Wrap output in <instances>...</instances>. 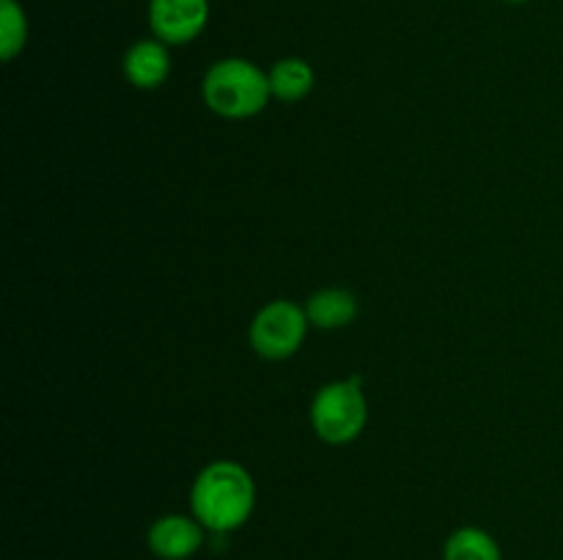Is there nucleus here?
Returning a JSON list of instances; mask_svg holds the SVG:
<instances>
[{
	"instance_id": "f8f14e48",
	"label": "nucleus",
	"mask_w": 563,
	"mask_h": 560,
	"mask_svg": "<svg viewBox=\"0 0 563 560\" xmlns=\"http://www.w3.org/2000/svg\"><path fill=\"white\" fill-rule=\"evenodd\" d=\"M506 3H528V0H506Z\"/></svg>"
},
{
	"instance_id": "39448f33",
	"label": "nucleus",
	"mask_w": 563,
	"mask_h": 560,
	"mask_svg": "<svg viewBox=\"0 0 563 560\" xmlns=\"http://www.w3.org/2000/svg\"><path fill=\"white\" fill-rule=\"evenodd\" d=\"M209 22V0H148V27L168 47L190 44Z\"/></svg>"
},
{
	"instance_id": "1a4fd4ad",
	"label": "nucleus",
	"mask_w": 563,
	"mask_h": 560,
	"mask_svg": "<svg viewBox=\"0 0 563 560\" xmlns=\"http://www.w3.org/2000/svg\"><path fill=\"white\" fill-rule=\"evenodd\" d=\"M269 75V91H273V99L278 102H300L308 93L313 91V82H317V75H313L311 64L302 58H280L275 60Z\"/></svg>"
},
{
	"instance_id": "f03ea898",
	"label": "nucleus",
	"mask_w": 563,
	"mask_h": 560,
	"mask_svg": "<svg viewBox=\"0 0 563 560\" xmlns=\"http://www.w3.org/2000/svg\"><path fill=\"white\" fill-rule=\"evenodd\" d=\"M201 93L214 115L231 121L253 119L273 99L267 71L245 58H223L209 66Z\"/></svg>"
},
{
	"instance_id": "6e6552de",
	"label": "nucleus",
	"mask_w": 563,
	"mask_h": 560,
	"mask_svg": "<svg viewBox=\"0 0 563 560\" xmlns=\"http://www.w3.org/2000/svg\"><path fill=\"white\" fill-rule=\"evenodd\" d=\"M306 316L317 329H341L355 322L357 296L346 289H319L308 296Z\"/></svg>"
},
{
	"instance_id": "9d476101",
	"label": "nucleus",
	"mask_w": 563,
	"mask_h": 560,
	"mask_svg": "<svg viewBox=\"0 0 563 560\" xmlns=\"http://www.w3.org/2000/svg\"><path fill=\"white\" fill-rule=\"evenodd\" d=\"M443 560H504L500 544L484 527H456L443 544Z\"/></svg>"
},
{
	"instance_id": "20e7f679",
	"label": "nucleus",
	"mask_w": 563,
	"mask_h": 560,
	"mask_svg": "<svg viewBox=\"0 0 563 560\" xmlns=\"http://www.w3.org/2000/svg\"><path fill=\"white\" fill-rule=\"evenodd\" d=\"M308 327L311 322L306 316V307L291 300H273L256 311L247 338H251L253 351L264 360H286L300 351Z\"/></svg>"
},
{
	"instance_id": "9b49d317",
	"label": "nucleus",
	"mask_w": 563,
	"mask_h": 560,
	"mask_svg": "<svg viewBox=\"0 0 563 560\" xmlns=\"http://www.w3.org/2000/svg\"><path fill=\"white\" fill-rule=\"evenodd\" d=\"M27 44V16L16 0H0V58L9 64Z\"/></svg>"
},
{
	"instance_id": "7ed1b4c3",
	"label": "nucleus",
	"mask_w": 563,
	"mask_h": 560,
	"mask_svg": "<svg viewBox=\"0 0 563 560\" xmlns=\"http://www.w3.org/2000/svg\"><path fill=\"white\" fill-rule=\"evenodd\" d=\"M311 426L328 445H350L363 434L368 423V401L361 377L335 379L322 384L311 399Z\"/></svg>"
},
{
	"instance_id": "423d86ee",
	"label": "nucleus",
	"mask_w": 563,
	"mask_h": 560,
	"mask_svg": "<svg viewBox=\"0 0 563 560\" xmlns=\"http://www.w3.org/2000/svg\"><path fill=\"white\" fill-rule=\"evenodd\" d=\"M207 527L192 514H165L148 525V552L159 560H190L201 552Z\"/></svg>"
},
{
	"instance_id": "f257e3e1",
	"label": "nucleus",
	"mask_w": 563,
	"mask_h": 560,
	"mask_svg": "<svg viewBox=\"0 0 563 560\" xmlns=\"http://www.w3.org/2000/svg\"><path fill=\"white\" fill-rule=\"evenodd\" d=\"M256 508V481L240 461L220 459L203 467L190 486V514L212 536L240 530Z\"/></svg>"
},
{
	"instance_id": "0eeeda50",
	"label": "nucleus",
	"mask_w": 563,
	"mask_h": 560,
	"mask_svg": "<svg viewBox=\"0 0 563 560\" xmlns=\"http://www.w3.org/2000/svg\"><path fill=\"white\" fill-rule=\"evenodd\" d=\"M126 82L141 91H154L170 77V53L168 44L159 38H141L132 44L121 60Z\"/></svg>"
}]
</instances>
